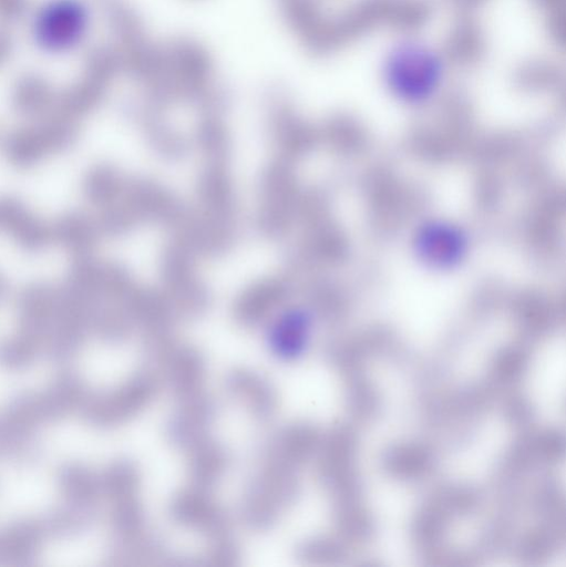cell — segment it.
<instances>
[{"label": "cell", "mask_w": 566, "mask_h": 567, "mask_svg": "<svg viewBox=\"0 0 566 567\" xmlns=\"http://www.w3.org/2000/svg\"><path fill=\"white\" fill-rule=\"evenodd\" d=\"M169 514L182 526L199 532L207 544L233 536L226 513L207 488L191 485L179 489L169 503Z\"/></svg>", "instance_id": "cell-11"}, {"label": "cell", "mask_w": 566, "mask_h": 567, "mask_svg": "<svg viewBox=\"0 0 566 567\" xmlns=\"http://www.w3.org/2000/svg\"><path fill=\"white\" fill-rule=\"evenodd\" d=\"M191 485L207 488L224 475L229 457L222 444L206 436L185 450Z\"/></svg>", "instance_id": "cell-16"}, {"label": "cell", "mask_w": 566, "mask_h": 567, "mask_svg": "<svg viewBox=\"0 0 566 567\" xmlns=\"http://www.w3.org/2000/svg\"><path fill=\"white\" fill-rule=\"evenodd\" d=\"M296 189L291 162L277 159L264 172L258 224L265 235L278 237L289 229L296 207Z\"/></svg>", "instance_id": "cell-10"}, {"label": "cell", "mask_w": 566, "mask_h": 567, "mask_svg": "<svg viewBox=\"0 0 566 567\" xmlns=\"http://www.w3.org/2000/svg\"><path fill=\"white\" fill-rule=\"evenodd\" d=\"M97 229L88 217L70 214L58 220L51 235L73 252L84 256L94 246Z\"/></svg>", "instance_id": "cell-21"}, {"label": "cell", "mask_w": 566, "mask_h": 567, "mask_svg": "<svg viewBox=\"0 0 566 567\" xmlns=\"http://www.w3.org/2000/svg\"><path fill=\"white\" fill-rule=\"evenodd\" d=\"M308 331L309 320L301 309L286 310L270 326L268 342L271 352L281 360L291 361L302 351Z\"/></svg>", "instance_id": "cell-17"}, {"label": "cell", "mask_w": 566, "mask_h": 567, "mask_svg": "<svg viewBox=\"0 0 566 567\" xmlns=\"http://www.w3.org/2000/svg\"><path fill=\"white\" fill-rule=\"evenodd\" d=\"M0 228L27 250L42 249L52 238L51 230L18 199H0Z\"/></svg>", "instance_id": "cell-15"}, {"label": "cell", "mask_w": 566, "mask_h": 567, "mask_svg": "<svg viewBox=\"0 0 566 567\" xmlns=\"http://www.w3.org/2000/svg\"><path fill=\"white\" fill-rule=\"evenodd\" d=\"M192 254L189 247L175 239L163 255L164 295L177 317L195 318L208 306V293L196 274Z\"/></svg>", "instance_id": "cell-9"}, {"label": "cell", "mask_w": 566, "mask_h": 567, "mask_svg": "<svg viewBox=\"0 0 566 567\" xmlns=\"http://www.w3.org/2000/svg\"><path fill=\"white\" fill-rule=\"evenodd\" d=\"M161 386L156 375L146 368L110 391L89 395L82 412L93 425L117 426L144 411L156 398Z\"/></svg>", "instance_id": "cell-7"}, {"label": "cell", "mask_w": 566, "mask_h": 567, "mask_svg": "<svg viewBox=\"0 0 566 567\" xmlns=\"http://www.w3.org/2000/svg\"><path fill=\"white\" fill-rule=\"evenodd\" d=\"M228 394L257 422H268L279 408L274 385L261 374L246 368H236L226 377Z\"/></svg>", "instance_id": "cell-13"}, {"label": "cell", "mask_w": 566, "mask_h": 567, "mask_svg": "<svg viewBox=\"0 0 566 567\" xmlns=\"http://www.w3.org/2000/svg\"><path fill=\"white\" fill-rule=\"evenodd\" d=\"M126 183L122 174L112 165H97L89 172L83 189L94 205L109 206L122 196Z\"/></svg>", "instance_id": "cell-22"}, {"label": "cell", "mask_w": 566, "mask_h": 567, "mask_svg": "<svg viewBox=\"0 0 566 567\" xmlns=\"http://www.w3.org/2000/svg\"><path fill=\"white\" fill-rule=\"evenodd\" d=\"M56 291L42 284L27 288L19 305V328L0 346V363L17 369L32 362L48 344L54 320Z\"/></svg>", "instance_id": "cell-4"}, {"label": "cell", "mask_w": 566, "mask_h": 567, "mask_svg": "<svg viewBox=\"0 0 566 567\" xmlns=\"http://www.w3.org/2000/svg\"><path fill=\"white\" fill-rule=\"evenodd\" d=\"M313 442L312 430L302 423L281 429L267 444L261 461L298 468L307 458Z\"/></svg>", "instance_id": "cell-18"}, {"label": "cell", "mask_w": 566, "mask_h": 567, "mask_svg": "<svg viewBox=\"0 0 566 567\" xmlns=\"http://www.w3.org/2000/svg\"><path fill=\"white\" fill-rule=\"evenodd\" d=\"M43 18L41 29L42 38L51 45H63L81 34L84 28V11L78 4L62 3L50 8Z\"/></svg>", "instance_id": "cell-20"}, {"label": "cell", "mask_w": 566, "mask_h": 567, "mask_svg": "<svg viewBox=\"0 0 566 567\" xmlns=\"http://www.w3.org/2000/svg\"><path fill=\"white\" fill-rule=\"evenodd\" d=\"M291 286L286 277H269L247 287L236 299L234 318L246 328L260 326L287 301Z\"/></svg>", "instance_id": "cell-12"}, {"label": "cell", "mask_w": 566, "mask_h": 567, "mask_svg": "<svg viewBox=\"0 0 566 567\" xmlns=\"http://www.w3.org/2000/svg\"><path fill=\"white\" fill-rule=\"evenodd\" d=\"M414 259L425 269L450 272L469 258L472 240L460 224L445 218H430L420 223L411 236Z\"/></svg>", "instance_id": "cell-8"}, {"label": "cell", "mask_w": 566, "mask_h": 567, "mask_svg": "<svg viewBox=\"0 0 566 567\" xmlns=\"http://www.w3.org/2000/svg\"><path fill=\"white\" fill-rule=\"evenodd\" d=\"M53 134L48 125L19 132L6 144L9 161L20 167H29L40 162L45 155L59 152Z\"/></svg>", "instance_id": "cell-19"}, {"label": "cell", "mask_w": 566, "mask_h": 567, "mask_svg": "<svg viewBox=\"0 0 566 567\" xmlns=\"http://www.w3.org/2000/svg\"><path fill=\"white\" fill-rule=\"evenodd\" d=\"M147 368L176 399L204 390L206 365L202 354L173 334L146 341Z\"/></svg>", "instance_id": "cell-6"}, {"label": "cell", "mask_w": 566, "mask_h": 567, "mask_svg": "<svg viewBox=\"0 0 566 567\" xmlns=\"http://www.w3.org/2000/svg\"><path fill=\"white\" fill-rule=\"evenodd\" d=\"M383 78L391 94L408 104L431 100L444 78L441 56L431 48L407 41L397 45L387 56Z\"/></svg>", "instance_id": "cell-3"}, {"label": "cell", "mask_w": 566, "mask_h": 567, "mask_svg": "<svg viewBox=\"0 0 566 567\" xmlns=\"http://www.w3.org/2000/svg\"><path fill=\"white\" fill-rule=\"evenodd\" d=\"M101 495L110 508L113 545L110 558L135 564L150 558L159 542L148 530L141 503V478L132 462L112 463L100 477Z\"/></svg>", "instance_id": "cell-1"}, {"label": "cell", "mask_w": 566, "mask_h": 567, "mask_svg": "<svg viewBox=\"0 0 566 567\" xmlns=\"http://www.w3.org/2000/svg\"><path fill=\"white\" fill-rule=\"evenodd\" d=\"M299 488L297 468L260 462L248 487L241 507L245 524L254 530H265L292 505Z\"/></svg>", "instance_id": "cell-5"}, {"label": "cell", "mask_w": 566, "mask_h": 567, "mask_svg": "<svg viewBox=\"0 0 566 567\" xmlns=\"http://www.w3.org/2000/svg\"><path fill=\"white\" fill-rule=\"evenodd\" d=\"M178 401L179 405L167 423L165 433L173 446L185 451L208 436V429L215 417V405L204 390Z\"/></svg>", "instance_id": "cell-14"}, {"label": "cell", "mask_w": 566, "mask_h": 567, "mask_svg": "<svg viewBox=\"0 0 566 567\" xmlns=\"http://www.w3.org/2000/svg\"><path fill=\"white\" fill-rule=\"evenodd\" d=\"M4 290H6V284H4V281L0 278V297L4 293Z\"/></svg>", "instance_id": "cell-23"}, {"label": "cell", "mask_w": 566, "mask_h": 567, "mask_svg": "<svg viewBox=\"0 0 566 567\" xmlns=\"http://www.w3.org/2000/svg\"><path fill=\"white\" fill-rule=\"evenodd\" d=\"M89 395L76 377L66 374L17 400L0 415V453L16 450L42 424L82 410Z\"/></svg>", "instance_id": "cell-2"}]
</instances>
